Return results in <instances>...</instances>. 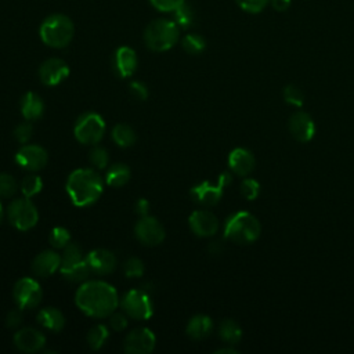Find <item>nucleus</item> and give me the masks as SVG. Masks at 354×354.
<instances>
[{
  "label": "nucleus",
  "mask_w": 354,
  "mask_h": 354,
  "mask_svg": "<svg viewBox=\"0 0 354 354\" xmlns=\"http://www.w3.org/2000/svg\"><path fill=\"white\" fill-rule=\"evenodd\" d=\"M129 90H130V94H131L134 98L141 100V101L147 100V98H148V94H149V93H148V87H147L142 82H138V80L131 82L130 86H129Z\"/></svg>",
  "instance_id": "nucleus-43"
},
{
  "label": "nucleus",
  "mask_w": 354,
  "mask_h": 354,
  "mask_svg": "<svg viewBox=\"0 0 354 354\" xmlns=\"http://www.w3.org/2000/svg\"><path fill=\"white\" fill-rule=\"evenodd\" d=\"M220 250H221V248H220L218 242H212V243H210V246H209V252H210L212 254H218V253H220Z\"/></svg>",
  "instance_id": "nucleus-48"
},
{
  "label": "nucleus",
  "mask_w": 354,
  "mask_h": 354,
  "mask_svg": "<svg viewBox=\"0 0 354 354\" xmlns=\"http://www.w3.org/2000/svg\"><path fill=\"white\" fill-rule=\"evenodd\" d=\"M138 65V58L131 47L120 46L113 54V68L120 77H130Z\"/></svg>",
  "instance_id": "nucleus-19"
},
{
  "label": "nucleus",
  "mask_w": 354,
  "mask_h": 354,
  "mask_svg": "<svg viewBox=\"0 0 354 354\" xmlns=\"http://www.w3.org/2000/svg\"><path fill=\"white\" fill-rule=\"evenodd\" d=\"M14 346L24 353H36L46 344V336L35 328H22L12 337Z\"/></svg>",
  "instance_id": "nucleus-16"
},
{
  "label": "nucleus",
  "mask_w": 354,
  "mask_h": 354,
  "mask_svg": "<svg viewBox=\"0 0 354 354\" xmlns=\"http://www.w3.org/2000/svg\"><path fill=\"white\" fill-rule=\"evenodd\" d=\"M120 307L129 318L137 321H145L151 318L153 313L149 295L141 289H131L124 293L120 300Z\"/></svg>",
  "instance_id": "nucleus-8"
},
{
  "label": "nucleus",
  "mask_w": 354,
  "mask_h": 354,
  "mask_svg": "<svg viewBox=\"0 0 354 354\" xmlns=\"http://www.w3.org/2000/svg\"><path fill=\"white\" fill-rule=\"evenodd\" d=\"M130 169L124 163H115L112 165L105 174L106 184L111 187H123L130 180Z\"/></svg>",
  "instance_id": "nucleus-26"
},
{
  "label": "nucleus",
  "mask_w": 354,
  "mask_h": 354,
  "mask_svg": "<svg viewBox=\"0 0 354 354\" xmlns=\"http://www.w3.org/2000/svg\"><path fill=\"white\" fill-rule=\"evenodd\" d=\"M134 210L137 214H140L141 217L142 216H147L148 214V210H149V202L145 199V198H140L137 199L136 205H134Z\"/></svg>",
  "instance_id": "nucleus-46"
},
{
  "label": "nucleus",
  "mask_w": 354,
  "mask_h": 354,
  "mask_svg": "<svg viewBox=\"0 0 354 354\" xmlns=\"http://www.w3.org/2000/svg\"><path fill=\"white\" fill-rule=\"evenodd\" d=\"M256 160L250 151L235 148L228 155V166L238 176H248L254 169Z\"/></svg>",
  "instance_id": "nucleus-21"
},
{
  "label": "nucleus",
  "mask_w": 354,
  "mask_h": 354,
  "mask_svg": "<svg viewBox=\"0 0 354 354\" xmlns=\"http://www.w3.org/2000/svg\"><path fill=\"white\" fill-rule=\"evenodd\" d=\"M12 297L19 308L29 310L35 308L41 301L43 292L36 279L24 277L15 282L12 289Z\"/></svg>",
  "instance_id": "nucleus-10"
},
{
  "label": "nucleus",
  "mask_w": 354,
  "mask_h": 354,
  "mask_svg": "<svg viewBox=\"0 0 354 354\" xmlns=\"http://www.w3.org/2000/svg\"><path fill=\"white\" fill-rule=\"evenodd\" d=\"M48 241L53 248L64 249L71 242V234L64 227H54L48 235Z\"/></svg>",
  "instance_id": "nucleus-33"
},
{
  "label": "nucleus",
  "mask_w": 354,
  "mask_h": 354,
  "mask_svg": "<svg viewBox=\"0 0 354 354\" xmlns=\"http://www.w3.org/2000/svg\"><path fill=\"white\" fill-rule=\"evenodd\" d=\"M3 216H4V212H3V206H1V202H0V224L3 221Z\"/></svg>",
  "instance_id": "nucleus-50"
},
{
  "label": "nucleus",
  "mask_w": 354,
  "mask_h": 354,
  "mask_svg": "<svg viewBox=\"0 0 354 354\" xmlns=\"http://www.w3.org/2000/svg\"><path fill=\"white\" fill-rule=\"evenodd\" d=\"M218 336L228 344H236L242 337V329L234 319H224L218 326Z\"/></svg>",
  "instance_id": "nucleus-27"
},
{
  "label": "nucleus",
  "mask_w": 354,
  "mask_h": 354,
  "mask_svg": "<svg viewBox=\"0 0 354 354\" xmlns=\"http://www.w3.org/2000/svg\"><path fill=\"white\" fill-rule=\"evenodd\" d=\"M17 181L11 174L0 173V198H10L17 192Z\"/></svg>",
  "instance_id": "nucleus-37"
},
{
  "label": "nucleus",
  "mask_w": 354,
  "mask_h": 354,
  "mask_svg": "<svg viewBox=\"0 0 354 354\" xmlns=\"http://www.w3.org/2000/svg\"><path fill=\"white\" fill-rule=\"evenodd\" d=\"M109 325L113 330H118V332L124 330L126 326H127V315L113 311L111 314V318H109Z\"/></svg>",
  "instance_id": "nucleus-45"
},
{
  "label": "nucleus",
  "mask_w": 354,
  "mask_h": 354,
  "mask_svg": "<svg viewBox=\"0 0 354 354\" xmlns=\"http://www.w3.org/2000/svg\"><path fill=\"white\" fill-rule=\"evenodd\" d=\"M155 335L148 328H137L127 333L123 342V350L129 354H149L155 348Z\"/></svg>",
  "instance_id": "nucleus-12"
},
{
  "label": "nucleus",
  "mask_w": 354,
  "mask_h": 354,
  "mask_svg": "<svg viewBox=\"0 0 354 354\" xmlns=\"http://www.w3.org/2000/svg\"><path fill=\"white\" fill-rule=\"evenodd\" d=\"M21 112L25 120H37L44 112V102L39 94L29 91L21 100Z\"/></svg>",
  "instance_id": "nucleus-22"
},
{
  "label": "nucleus",
  "mask_w": 354,
  "mask_h": 354,
  "mask_svg": "<svg viewBox=\"0 0 354 354\" xmlns=\"http://www.w3.org/2000/svg\"><path fill=\"white\" fill-rule=\"evenodd\" d=\"M61 267V254L54 250H43L32 261V271L40 278L53 275Z\"/></svg>",
  "instance_id": "nucleus-20"
},
{
  "label": "nucleus",
  "mask_w": 354,
  "mask_h": 354,
  "mask_svg": "<svg viewBox=\"0 0 354 354\" xmlns=\"http://www.w3.org/2000/svg\"><path fill=\"white\" fill-rule=\"evenodd\" d=\"M259 192H260V184L254 178H245L241 183V195L248 201L256 199Z\"/></svg>",
  "instance_id": "nucleus-39"
},
{
  "label": "nucleus",
  "mask_w": 354,
  "mask_h": 354,
  "mask_svg": "<svg viewBox=\"0 0 354 354\" xmlns=\"http://www.w3.org/2000/svg\"><path fill=\"white\" fill-rule=\"evenodd\" d=\"M69 75L68 64L61 58H48L39 68V77L46 86H57Z\"/></svg>",
  "instance_id": "nucleus-14"
},
{
  "label": "nucleus",
  "mask_w": 354,
  "mask_h": 354,
  "mask_svg": "<svg viewBox=\"0 0 354 354\" xmlns=\"http://www.w3.org/2000/svg\"><path fill=\"white\" fill-rule=\"evenodd\" d=\"M241 10L249 14H257L266 8L268 0H235Z\"/></svg>",
  "instance_id": "nucleus-40"
},
{
  "label": "nucleus",
  "mask_w": 354,
  "mask_h": 354,
  "mask_svg": "<svg viewBox=\"0 0 354 354\" xmlns=\"http://www.w3.org/2000/svg\"><path fill=\"white\" fill-rule=\"evenodd\" d=\"M59 272L64 277V279H66L69 282H86L91 270H90L86 259H83L76 263L61 264Z\"/></svg>",
  "instance_id": "nucleus-23"
},
{
  "label": "nucleus",
  "mask_w": 354,
  "mask_h": 354,
  "mask_svg": "<svg viewBox=\"0 0 354 354\" xmlns=\"http://www.w3.org/2000/svg\"><path fill=\"white\" fill-rule=\"evenodd\" d=\"M7 218L17 230L28 231L37 224L39 212L30 198H19L8 205Z\"/></svg>",
  "instance_id": "nucleus-7"
},
{
  "label": "nucleus",
  "mask_w": 354,
  "mask_h": 354,
  "mask_svg": "<svg viewBox=\"0 0 354 354\" xmlns=\"http://www.w3.org/2000/svg\"><path fill=\"white\" fill-rule=\"evenodd\" d=\"M48 155L44 148L39 145H24L15 153V162L25 170L37 171L47 165Z\"/></svg>",
  "instance_id": "nucleus-13"
},
{
  "label": "nucleus",
  "mask_w": 354,
  "mask_h": 354,
  "mask_svg": "<svg viewBox=\"0 0 354 354\" xmlns=\"http://www.w3.org/2000/svg\"><path fill=\"white\" fill-rule=\"evenodd\" d=\"M79 260H83V254H82L80 246L77 243L69 242L64 248V252L61 254V264H71V263H76Z\"/></svg>",
  "instance_id": "nucleus-35"
},
{
  "label": "nucleus",
  "mask_w": 354,
  "mask_h": 354,
  "mask_svg": "<svg viewBox=\"0 0 354 354\" xmlns=\"http://www.w3.org/2000/svg\"><path fill=\"white\" fill-rule=\"evenodd\" d=\"M75 303L86 315L105 318L116 310L119 297L111 283L104 281H86L77 288Z\"/></svg>",
  "instance_id": "nucleus-1"
},
{
  "label": "nucleus",
  "mask_w": 354,
  "mask_h": 354,
  "mask_svg": "<svg viewBox=\"0 0 354 354\" xmlns=\"http://www.w3.org/2000/svg\"><path fill=\"white\" fill-rule=\"evenodd\" d=\"M123 272L127 278H138L144 274V263L138 257H130L123 266Z\"/></svg>",
  "instance_id": "nucleus-38"
},
{
  "label": "nucleus",
  "mask_w": 354,
  "mask_h": 354,
  "mask_svg": "<svg viewBox=\"0 0 354 354\" xmlns=\"http://www.w3.org/2000/svg\"><path fill=\"white\" fill-rule=\"evenodd\" d=\"M112 140L122 148H127V147H131L136 140H137V136H136V131L129 126V124H124V123H119L116 124L113 129H112Z\"/></svg>",
  "instance_id": "nucleus-28"
},
{
  "label": "nucleus",
  "mask_w": 354,
  "mask_h": 354,
  "mask_svg": "<svg viewBox=\"0 0 354 354\" xmlns=\"http://www.w3.org/2000/svg\"><path fill=\"white\" fill-rule=\"evenodd\" d=\"M37 322L48 330L59 332L65 325L64 314L55 307H46L39 311Z\"/></svg>",
  "instance_id": "nucleus-25"
},
{
  "label": "nucleus",
  "mask_w": 354,
  "mask_h": 354,
  "mask_svg": "<svg viewBox=\"0 0 354 354\" xmlns=\"http://www.w3.org/2000/svg\"><path fill=\"white\" fill-rule=\"evenodd\" d=\"M214 353H216V354H236L238 351L234 350V348H231V347H223V348L216 350Z\"/></svg>",
  "instance_id": "nucleus-49"
},
{
  "label": "nucleus",
  "mask_w": 354,
  "mask_h": 354,
  "mask_svg": "<svg viewBox=\"0 0 354 354\" xmlns=\"http://www.w3.org/2000/svg\"><path fill=\"white\" fill-rule=\"evenodd\" d=\"M149 3L162 12H174L178 7H181L185 0H149Z\"/></svg>",
  "instance_id": "nucleus-42"
},
{
  "label": "nucleus",
  "mask_w": 354,
  "mask_h": 354,
  "mask_svg": "<svg viewBox=\"0 0 354 354\" xmlns=\"http://www.w3.org/2000/svg\"><path fill=\"white\" fill-rule=\"evenodd\" d=\"M43 188V181L36 174H29L22 178L21 181V192L25 198H32L39 194Z\"/></svg>",
  "instance_id": "nucleus-31"
},
{
  "label": "nucleus",
  "mask_w": 354,
  "mask_h": 354,
  "mask_svg": "<svg viewBox=\"0 0 354 354\" xmlns=\"http://www.w3.org/2000/svg\"><path fill=\"white\" fill-rule=\"evenodd\" d=\"M292 0H271V6L277 11H285L290 7Z\"/></svg>",
  "instance_id": "nucleus-47"
},
{
  "label": "nucleus",
  "mask_w": 354,
  "mask_h": 354,
  "mask_svg": "<svg viewBox=\"0 0 354 354\" xmlns=\"http://www.w3.org/2000/svg\"><path fill=\"white\" fill-rule=\"evenodd\" d=\"M289 131L300 142L310 141L315 134V124L306 112H295L289 119Z\"/></svg>",
  "instance_id": "nucleus-17"
},
{
  "label": "nucleus",
  "mask_w": 354,
  "mask_h": 354,
  "mask_svg": "<svg viewBox=\"0 0 354 354\" xmlns=\"http://www.w3.org/2000/svg\"><path fill=\"white\" fill-rule=\"evenodd\" d=\"M181 46H183L185 53H188L191 55H196V54H201L205 50L206 41H205V39L201 35L189 33V35L183 37Z\"/></svg>",
  "instance_id": "nucleus-30"
},
{
  "label": "nucleus",
  "mask_w": 354,
  "mask_h": 354,
  "mask_svg": "<svg viewBox=\"0 0 354 354\" xmlns=\"http://www.w3.org/2000/svg\"><path fill=\"white\" fill-rule=\"evenodd\" d=\"M22 319H24L22 308L17 307V308H12L11 311L7 313V315H6V325L8 328L14 329V328H18L22 324Z\"/></svg>",
  "instance_id": "nucleus-44"
},
{
  "label": "nucleus",
  "mask_w": 354,
  "mask_h": 354,
  "mask_svg": "<svg viewBox=\"0 0 354 354\" xmlns=\"http://www.w3.org/2000/svg\"><path fill=\"white\" fill-rule=\"evenodd\" d=\"M108 337H109L108 328L104 324H97L90 328V330L87 332L86 340L91 350H100L106 343Z\"/></svg>",
  "instance_id": "nucleus-29"
},
{
  "label": "nucleus",
  "mask_w": 354,
  "mask_h": 354,
  "mask_svg": "<svg viewBox=\"0 0 354 354\" xmlns=\"http://www.w3.org/2000/svg\"><path fill=\"white\" fill-rule=\"evenodd\" d=\"M86 261L91 272L98 275L111 274L116 267V257L111 250L95 249L86 256Z\"/></svg>",
  "instance_id": "nucleus-18"
},
{
  "label": "nucleus",
  "mask_w": 354,
  "mask_h": 354,
  "mask_svg": "<svg viewBox=\"0 0 354 354\" xmlns=\"http://www.w3.org/2000/svg\"><path fill=\"white\" fill-rule=\"evenodd\" d=\"M213 329V322L207 315L203 314H198L195 317H192L188 324H187V335L194 339V340H201L205 339L206 336L210 335Z\"/></svg>",
  "instance_id": "nucleus-24"
},
{
  "label": "nucleus",
  "mask_w": 354,
  "mask_h": 354,
  "mask_svg": "<svg viewBox=\"0 0 354 354\" xmlns=\"http://www.w3.org/2000/svg\"><path fill=\"white\" fill-rule=\"evenodd\" d=\"M75 33V25L65 14H51L43 19L39 28L41 41L53 48L66 47Z\"/></svg>",
  "instance_id": "nucleus-3"
},
{
  "label": "nucleus",
  "mask_w": 354,
  "mask_h": 354,
  "mask_svg": "<svg viewBox=\"0 0 354 354\" xmlns=\"http://www.w3.org/2000/svg\"><path fill=\"white\" fill-rule=\"evenodd\" d=\"M194 18H195V14H194V10L189 7V4L184 3L181 7H178L176 11H174V22L183 28V29H187L189 28L192 24H194Z\"/></svg>",
  "instance_id": "nucleus-32"
},
{
  "label": "nucleus",
  "mask_w": 354,
  "mask_h": 354,
  "mask_svg": "<svg viewBox=\"0 0 354 354\" xmlns=\"http://www.w3.org/2000/svg\"><path fill=\"white\" fill-rule=\"evenodd\" d=\"M180 37V26L171 19H155L144 30V43L152 51L170 50Z\"/></svg>",
  "instance_id": "nucleus-5"
},
{
  "label": "nucleus",
  "mask_w": 354,
  "mask_h": 354,
  "mask_svg": "<svg viewBox=\"0 0 354 354\" xmlns=\"http://www.w3.org/2000/svg\"><path fill=\"white\" fill-rule=\"evenodd\" d=\"M283 100L295 106H301L304 102V94L297 86L288 84L283 87Z\"/></svg>",
  "instance_id": "nucleus-36"
},
{
  "label": "nucleus",
  "mask_w": 354,
  "mask_h": 354,
  "mask_svg": "<svg viewBox=\"0 0 354 354\" xmlns=\"http://www.w3.org/2000/svg\"><path fill=\"white\" fill-rule=\"evenodd\" d=\"M73 133L80 144L97 145L104 137L105 122L98 113L86 112L76 120Z\"/></svg>",
  "instance_id": "nucleus-6"
},
{
  "label": "nucleus",
  "mask_w": 354,
  "mask_h": 354,
  "mask_svg": "<svg viewBox=\"0 0 354 354\" xmlns=\"http://www.w3.org/2000/svg\"><path fill=\"white\" fill-rule=\"evenodd\" d=\"M65 188L73 205L84 207L101 196L104 181L94 169H76L69 174Z\"/></svg>",
  "instance_id": "nucleus-2"
},
{
  "label": "nucleus",
  "mask_w": 354,
  "mask_h": 354,
  "mask_svg": "<svg viewBox=\"0 0 354 354\" xmlns=\"http://www.w3.org/2000/svg\"><path fill=\"white\" fill-rule=\"evenodd\" d=\"M232 177L228 171H223L216 184H212L210 181H202L201 184L191 188V196L195 202L205 205V206H214L220 202L224 188L231 183Z\"/></svg>",
  "instance_id": "nucleus-9"
},
{
  "label": "nucleus",
  "mask_w": 354,
  "mask_h": 354,
  "mask_svg": "<svg viewBox=\"0 0 354 354\" xmlns=\"http://www.w3.org/2000/svg\"><path fill=\"white\" fill-rule=\"evenodd\" d=\"M32 134H33V127H32V124H30L29 120H26V122H24V123H19V124L14 129V137H15V140H17L18 142H21V144L28 142V141L30 140Z\"/></svg>",
  "instance_id": "nucleus-41"
},
{
  "label": "nucleus",
  "mask_w": 354,
  "mask_h": 354,
  "mask_svg": "<svg viewBox=\"0 0 354 354\" xmlns=\"http://www.w3.org/2000/svg\"><path fill=\"white\" fill-rule=\"evenodd\" d=\"M191 231L198 236H212L218 230L217 217L207 210H195L188 217Z\"/></svg>",
  "instance_id": "nucleus-15"
},
{
  "label": "nucleus",
  "mask_w": 354,
  "mask_h": 354,
  "mask_svg": "<svg viewBox=\"0 0 354 354\" xmlns=\"http://www.w3.org/2000/svg\"><path fill=\"white\" fill-rule=\"evenodd\" d=\"M108 152L105 148H101V147H97L94 145L93 149L90 151L88 153V160L90 163L95 167V169H105L108 166Z\"/></svg>",
  "instance_id": "nucleus-34"
},
{
  "label": "nucleus",
  "mask_w": 354,
  "mask_h": 354,
  "mask_svg": "<svg viewBox=\"0 0 354 354\" xmlns=\"http://www.w3.org/2000/svg\"><path fill=\"white\" fill-rule=\"evenodd\" d=\"M136 238L145 246H156L165 239L163 225L152 216H142L134 227Z\"/></svg>",
  "instance_id": "nucleus-11"
},
{
  "label": "nucleus",
  "mask_w": 354,
  "mask_h": 354,
  "mask_svg": "<svg viewBox=\"0 0 354 354\" xmlns=\"http://www.w3.org/2000/svg\"><path fill=\"white\" fill-rule=\"evenodd\" d=\"M259 220L243 210L231 214L224 224V238L235 243H252L260 236Z\"/></svg>",
  "instance_id": "nucleus-4"
}]
</instances>
